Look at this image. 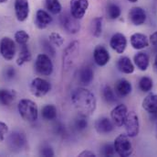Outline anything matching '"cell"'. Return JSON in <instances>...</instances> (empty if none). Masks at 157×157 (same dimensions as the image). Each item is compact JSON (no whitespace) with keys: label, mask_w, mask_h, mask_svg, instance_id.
I'll list each match as a JSON object with an SVG mask.
<instances>
[{"label":"cell","mask_w":157,"mask_h":157,"mask_svg":"<svg viewBox=\"0 0 157 157\" xmlns=\"http://www.w3.org/2000/svg\"><path fill=\"white\" fill-rule=\"evenodd\" d=\"M51 21H52V18L47 11L43 9H39L37 11L35 24L39 29L42 30V29L47 28L51 23Z\"/></svg>","instance_id":"21"},{"label":"cell","mask_w":157,"mask_h":157,"mask_svg":"<svg viewBox=\"0 0 157 157\" xmlns=\"http://www.w3.org/2000/svg\"><path fill=\"white\" fill-rule=\"evenodd\" d=\"M143 109L149 114H157V94L150 93L147 95L142 103Z\"/></svg>","instance_id":"18"},{"label":"cell","mask_w":157,"mask_h":157,"mask_svg":"<svg viewBox=\"0 0 157 157\" xmlns=\"http://www.w3.org/2000/svg\"><path fill=\"white\" fill-rule=\"evenodd\" d=\"M134 64L137 66V68L141 71H146L149 67L150 64V58L146 52H140L134 55Z\"/></svg>","instance_id":"24"},{"label":"cell","mask_w":157,"mask_h":157,"mask_svg":"<svg viewBox=\"0 0 157 157\" xmlns=\"http://www.w3.org/2000/svg\"><path fill=\"white\" fill-rule=\"evenodd\" d=\"M115 153L119 156L128 157L132 155L133 152L132 144L130 141V137L127 134H120L114 140L113 143Z\"/></svg>","instance_id":"3"},{"label":"cell","mask_w":157,"mask_h":157,"mask_svg":"<svg viewBox=\"0 0 157 157\" xmlns=\"http://www.w3.org/2000/svg\"><path fill=\"white\" fill-rule=\"evenodd\" d=\"M46 8L52 14H59L62 10V6L59 0H46Z\"/></svg>","instance_id":"30"},{"label":"cell","mask_w":157,"mask_h":157,"mask_svg":"<svg viewBox=\"0 0 157 157\" xmlns=\"http://www.w3.org/2000/svg\"><path fill=\"white\" fill-rule=\"evenodd\" d=\"M117 67L120 72L126 75H130L134 72V65L131 61V59L127 56L121 57L118 60Z\"/></svg>","instance_id":"23"},{"label":"cell","mask_w":157,"mask_h":157,"mask_svg":"<svg viewBox=\"0 0 157 157\" xmlns=\"http://www.w3.org/2000/svg\"><path fill=\"white\" fill-rule=\"evenodd\" d=\"M17 109L23 119L27 121H35L39 117L38 106L35 102L29 99H21L17 105Z\"/></svg>","instance_id":"2"},{"label":"cell","mask_w":157,"mask_h":157,"mask_svg":"<svg viewBox=\"0 0 157 157\" xmlns=\"http://www.w3.org/2000/svg\"><path fill=\"white\" fill-rule=\"evenodd\" d=\"M0 53L4 59L11 61L16 54L15 42L9 37H4L0 41Z\"/></svg>","instance_id":"8"},{"label":"cell","mask_w":157,"mask_h":157,"mask_svg":"<svg viewBox=\"0 0 157 157\" xmlns=\"http://www.w3.org/2000/svg\"><path fill=\"white\" fill-rule=\"evenodd\" d=\"M78 49L79 43L76 40L70 43L66 48L63 54V67L65 70H69L73 67L78 55Z\"/></svg>","instance_id":"4"},{"label":"cell","mask_w":157,"mask_h":157,"mask_svg":"<svg viewBox=\"0 0 157 157\" xmlns=\"http://www.w3.org/2000/svg\"><path fill=\"white\" fill-rule=\"evenodd\" d=\"M114 91L118 97H125L132 92V84L126 79H120L115 84Z\"/></svg>","instance_id":"20"},{"label":"cell","mask_w":157,"mask_h":157,"mask_svg":"<svg viewBox=\"0 0 157 157\" xmlns=\"http://www.w3.org/2000/svg\"><path fill=\"white\" fill-rule=\"evenodd\" d=\"M115 154L114 146L112 144H105L101 148V155L103 156H113Z\"/></svg>","instance_id":"36"},{"label":"cell","mask_w":157,"mask_h":157,"mask_svg":"<svg viewBox=\"0 0 157 157\" xmlns=\"http://www.w3.org/2000/svg\"><path fill=\"white\" fill-rule=\"evenodd\" d=\"M128 114L127 107L124 104H119L117 105L111 112V118L114 125L118 127H121L124 125L125 119Z\"/></svg>","instance_id":"11"},{"label":"cell","mask_w":157,"mask_h":157,"mask_svg":"<svg viewBox=\"0 0 157 157\" xmlns=\"http://www.w3.org/2000/svg\"><path fill=\"white\" fill-rule=\"evenodd\" d=\"M131 45L135 50H143L149 46L150 41L146 35L142 33H134L130 38Z\"/></svg>","instance_id":"19"},{"label":"cell","mask_w":157,"mask_h":157,"mask_svg":"<svg viewBox=\"0 0 157 157\" xmlns=\"http://www.w3.org/2000/svg\"><path fill=\"white\" fill-rule=\"evenodd\" d=\"M126 133L129 137L133 138L139 134L140 131V122L138 115L134 111H130L127 114L124 125Z\"/></svg>","instance_id":"6"},{"label":"cell","mask_w":157,"mask_h":157,"mask_svg":"<svg viewBox=\"0 0 157 157\" xmlns=\"http://www.w3.org/2000/svg\"><path fill=\"white\" fill-rule=\"evenodd\" d=\"M106 12H107V16L110 19H116L121 14V10L120 6L114 3H110L107 6Z\"/></svg>","instance_id":"28"},{"label":"cell","mask_w":157,"mask_h":157,"mask_svg":"<svg viewBox=\"0 0 157 157\" xmlns=\"http://www.w3.org/2000/svg\"><path fill=\"white\" fill-rule=\"evenodd\" d=\"M129 2H131V3H135V2H137L138 0H128Z\"/></svg>","instance_id":"43"},{"label":"cell","mask_w":157,"mask_h":157,"mask_svg":"<svg viewBox=\"0 0 157 157\" xmlns=\"http://www.w3.org/2000/svg\"><path fill=\"white\" fill-rule=\"evenodd\" d=\"M7 0H0V4H3V3H6Z\"/></svg>","instance_id":"44"},{"label":"cell","mask_w":157,"mask_h":157,"mask_svg":"<svg viewBox=\"0 0 157 157\" xmlns=\"http://www.w3.org/2000/svg\"><path fill=\"white\" fill-rule=\"evenodd\" d=\"M31 60V53L29 52V49L28 48L27 44L21 45V50L19 52V56L17 60V64L21 66L25 63H28Z\"/></svg>","instance_id":"27"},{"label":"cell","mask_w":157,"mask_h":157,"mask_svg":"<svg viewBox=\"0 0 157 157\" xmlns=\"http://www.w3.org/2000/svg\"><path fill=\"white\" fill-rule=\"evenodd\" d=\"M40 155L45 157H52L54 156V152L50 147H44L41 149Z\"/></svg>","instance_id":"38"},{"label":"cell","mask_w":157,"mask_h":157,"mask_svg":"<svg viewBox=\"0 0 157 157\" xmlns=\"http://www.w3.org/2000/svg\"><path fill=\"white\" fill-rule=\"evenodd\" d=\"M7 132H8V127H7V125L5 122L0 121V142H4L5 136H6V134Z\"/></svg>","instance_id":"37"},{"label":"cell","mask_w":157,"mask_h":157,"mask_svg":"<svg viewBox=\"0 0 157 157\" xmlns=\"http://www.w3.org/2000/svg\"><path fill=\"white\" fill-rule=\"evenodd\" d=\"M92 34L94 37H100L102 31V19L95 18L92 21Z\"/></svg>","instance_id":"32"},{"label":"cell","mask_w":157,"mask_h":157,"mask_svg":"<svg viewBox=\"0 0 157 157\" xmlns=\"http://www.w3.org/2000/svg\"><path fill=\"white\" fill-rule=\"evenodd\" d=\"M8 145L12 150H20L25 147L27 143V138L24 133L14 131L8 137Z\"/></svg>","instance_id":"14"},{"label":"cell","mask_w":157,"mask_h":157,"mask_svg":"<svg viewBox=\"0 0 157 157\" xmlns=\"http://www.w3.org/2000/svg\"><path fill=\"white\" fill-rule=\"evenodd\" d=\"M149 41H150V43H151L154 47L157 48V31H155V32L150 36Z\"/></svg>","instance_id":"40"},{"label":"cell","mask_w":157,"mask_h":157,"mask_svg":"<svg viewBox=\"0 0 157 157\" xmlns=\"http://www.w3.org/2000/svg\"><path fill=\"white\" fill-rule=\"evenodd\" d=\"M110 53L108 52V50L101 46V45H98L94 51H93V59L94 62L97 65L99 66H104L106 65L109 61H110Z\"/></svg>","instance_id":"13"},{"label":"cell","mask_w":157,"mask_h":157,"mask_svg":"<svg viewBox=\"0 0 157 157\" xmlns=\"http://www.w3.org/2000/svg\"><path fill=\"white\" fill-rule=\"evenodd\" d=\"M15 13L18 21H25L29 15V0H15Z\"/></svg>","instance_id":"12"},{"label":"cell","mask_w":157,"mask_h":157,"mask_svg":"<svg viewBox=\"0 0 157 157\" xmlns=\"http://www.w3.org/2000/svg\"><path fill=\"white\" fill-rule=\"evenodd\" d=\"M49 41L57 47H60L64 44V38L58 32H51L48 36Z\"/></svg>","instance_id":"34"},{"label":"cell","mask_w":157,"mask_h":157,"mask_svg":"<svg viewBox=\"0 0 157 157\" xmlns=\"http://www.w3.org/2000/svg\"><path fill=\"white\" fill-rule=\"evenodd\" d=\"M129 19L133 25L141 26L146 20V13L142 7L134 6L129 12Z\"/></svg>","instance_id":"16"},{"label":"cell","mask_w":157,"mask_h":157,"mask_svg":"<svg viewBox=\"0 0 157 157\" xmlns=\"http://www.w3.org/2000/svg\"><path fill=\"white\" fill-rule=\"evenodd\" d=\"M15 39L19 45H25L29 40V35L25 31H18L15 34Z\"/></svg>","instance_id":"33"},{"label":"cell","mask_w":157,"mask_h":157,"mask_svg":"<svg viewBox=\"0 0 157 157\" xmlns=\"http://www.w3.org/2000/svg\"><path fill=\"white\" fill-rule=\"evenodd\" d=\"M41 116L46 120H53L57 118V108L54 105H46L42 108Z\"/></svg>","instance_id":"26"},{"label":"cell","mask_w":157,"mask_h":157,"mask_svg":"<svg viewBox=\"0 0 157 157\" xmlns=\"http://www.w3.org/2000/svg\"><path fill=\"white\" fill-rule=\"evenodd\" d=\"M74 126H75V129H76L77 130H78V131L84 130L88 127V120H87L86 117L79 116V118H78L75 120Z\"/></svg>","instance_id":"35"},{"label":"cell","mask_w":157,"mask_h":157,"mask_svg":"<svg viewBox=\"0 0 157 157\" xmlns=\"http://www.w3.org/2000/svg\"><path fill=\"white\" fill-rule=\"evenodd\" d=\"M60 23L63 27V29L70 34H76L78 33L80 26L78 23V19H76L74 17H72L71 14H63L60 16Z\"/></svg>","instance_id":"9"},{"label":"cell","mask_w":157,"mask_h":157,"mask_svg":"<svg viewBox=\"0 0 157 157\" xmlns=\"http://www.w3.org/2000/svg\"><path fill=\"white\" fill-rule=\"evenodd\" d=\"M71 102L79 116L86 118L92 115L97 107V100L94 94L83 87L77 88L72 92Z\"/></svg>","instance_id":"1"},{"label":"cell","mask_w":157,"mask_h":157,"mask_svg":"<svg viewBox=\"0 0 157 157\" xmlns=\"http://www.w3.org/2000/svg\"><path fill=\"white\" fill-rule=\"evenodd\" d=\"M153 86H154L153 80L148 76L142 77L139 81V88L143 92H149L150 90H152Z\"/></svg>","instance_id":"31"},{"label":"cell","mask_w":157,"mask_h":157,"mask_svg":"<svg viewBox=\"0 0 157 157\" xmlns=\"http://www.w3.org/2000/svg\"><path fill=\"white\" fill-rule=\"evenodd\" d=\"M102 97H103L104 100L109 104L115 103L116 100H117L116 96L114 94V91L109 85H106V86L103 87V89H102Z\"/></svg>","instance_id":"29"},{"label":"cell","mask_w":157,"mask_h":157,"mask_svg":"<svg viewBox=\"0 0 157 157\" xmlns=\"http://www.w3.org/2000/svg\"><path fill=\"white\" fill-rule=\"evenodd\" d=\"M78 156H80V157H83V156L94 157V156H96V155H95V154H93V153H92V152H90V151H83V152H81V153L78 155Z\"/></svg>","instance_id":"41"},{"label":"cell","mask_w":157,"mask_h":157,"mask_svg":"<svg viewBox=\"0 0 157 157\" xmlns=\"http://www.w3.org/2000/svg\"><path fill=\"white\" fill-rule=\"evenodd\" d=\"M155 131H156V138H157V121H156V129H155Z\"/></svg>","instance_id":"45"},{"label":"cell","mask_w":157,"mask_h":157,"mask_svg":"<svg viewBox=\"0 0 157 157\" xmlns=\"http://www.w3.org/2000/svg\"><path fill=\"white\" fill-rule=\"evenodd\" d=\"M88 7V0H71V14L78 20L84 17Z\"/></svg>","instance_id":"10"},{"label":"cell","mask_w":157,"mask_h":157,"mask_svg":"<svg viewBox=\"0 0 157 157\" xmlns=\"http://www.w3.org/2000/svg\"><path fill=\"white\" fill-rule=\"evenodd\" d=\"M16 93L7 89H0V104L9 106L15 99Z\"/></svg>","instance_id":"25"},{"label":"cell","mask_w":157,"mask_h":157,"mask_svg":"<svg viewBox=\"0 0 157 157\" xmlns=\"http://www.w3.org/2000/svg\"><path fill=\"white\" fill-rule=\"evenodd\" d=\"M94 78V72L90 66H83L78 72V81L82 85H89Z\"/></svg>","instance_id":"22"},{"label":"cell","mask_w":157,"mask_h":157,"mask_svg":"<svg viewBox=\"0 0 157 157\" xmlns=\"http://www.w3.org/2000/svg\"><path fill=\"white\" fill-rule=\"evenodd\" d=\"M110 46L119 54L123 53L127 47V39L125 35L119 32L113 35V37L110 39Z\"/></svg>","instance_id":"15"},{"label":"cell","mask_w":157,"mask_h":157,"mask_svg":"<svg viewBox=\"0 0 157 157\" xmlns=\"http://www.w3.org/2000/svg\"><path fill=\"white\" fill-rule=\"evenodd\" d=\"M51 89V85L48 81L40 77L33 79L30 84V91L33 96L42 97L47 95Z\"/></svg>","instance_id":"7"},{"label":"cell","mask_w":157,"mask_h":157,"mask_svg":"<svg viewBox=\"0 0 157 157\" xmlns=\"http://www.w3.org/2000/svg\"><path fill=\"white\" fill-rule=\"evenodd\" d=\"M95 129L101 134H108L114 130V123L110 118L102 117L95 122Z\"/></svg>","instance_id":"17"},{"label":"cell","mask_w":157,"mask_h":157,"mask_svg":"<svg viewBox=\"0 0 157 157\" xmlns=\"http://www.w3.org/2000/svg\"><path fill=\"white\" fill-rule=\"evenodd\" d=\"M154 70H155V72L157 74V55L155 56V62H154Z\"/></svg>","instance_id":"42"},{"label":"cell","mask_w":157,"mask_h":157,"mask_svg":"<svg viewBox=\"0 0 157 157\" xmlns=\"http://www.w3.org/2000/svg\"><path fill=\"white\" fill-rule=\"evenodd\" d=\"M35 69L41 76H50L53 72V64L49 56L45 53L39 54L35 62Z\"/></svg>","instance_id":"5"},{"label":"cell","mask_w":157,"mask_h":157,"mask_svg":"<svg viewBox=\"0 0 157 157\" xmlns=\"http://www.w3.org/2000/svg\"><path fill=\"white\" fill-rule=\"evenodd\" d=\"M15 74H16V71L13 67H8L6 70V76L7 78H13L15 76Z\"/></svg>","instance_id":"39"}]
</instances>
